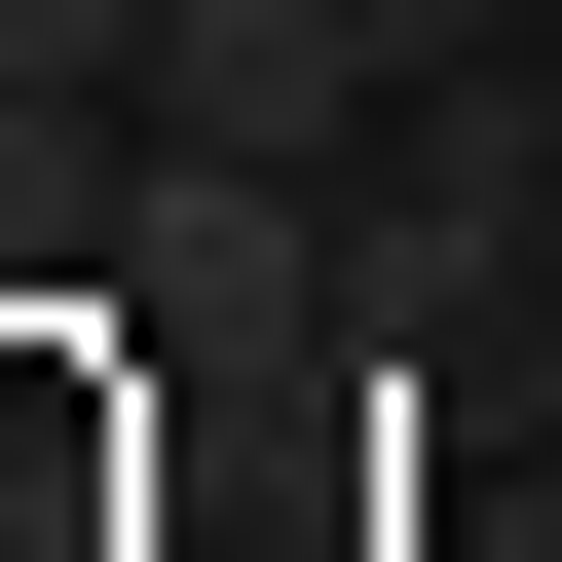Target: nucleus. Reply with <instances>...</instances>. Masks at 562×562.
Instances as JSON below:
<instances>
[{
	"label": "nucleus",
	"mask_w": 562,
	"mask_h": 562,
	"mask_svg": "<svg viewBox=\"0 0 562 562\" xmlns=\"http://www.w3.org/2000/svg\"><path fill=\"white\" fill-rule=\"evenodd\" d=\"M76 301H113L150 375H262V338H338V188H301V150H150V113H76Z\"/></svg>",
	"instance_id": "nucleus-1"
},
{
	"label": "nucleus",
	"mask_w": 562,
	"mask_h": 562,
	"mask_svg": "<svg viewBox=\"0 0 562 562\" xmlns=\"http://www.w3.org/2000/svg\"><path fill=\"white\" fill-rule=\"evenodd\" d=\"M525 225H562V113H525V38H487V76H413L375 188H338V375H450V338L525 301Z\"/></svg>",
	"instance_id": "nucleus-2"
},
{
	"label": "nucleus",
	"mask_w": 562,
	"mask_h": 562,
	"mask_svg": "<svg viewBox=\"0 0 562 562\" xmlns=\"http://www.w3.org/2000/svg\"><path fill=\"white\" fill-rule=\"evenodd\" d=\"M0 76L38 113H150V0H0Z\"/></svg>",
	"instance_id": "nucleus-4"
},
{
	"label": "nucleus",
	"mask_w": 562,
	"mask_h": 562,
	"mask_svg": "<svg viewBox=\"0 0 562 562\" xmlns=\"http://www.w3.org/2000/svg\"><path fill=\"white\" fill-rule=\"evenodd\" d=\"M150 525V338L76 301V338H0V562H113Z\"/></svg>",
	"instance_id": "nucleus-3"
},
{
	"label": "nucleus",
	"mask_w": 562,
	"mask_h": 562,
	"mask_svg": "<svg viewBox=\"0 0 562 562\" xmlns=\"http://www.w3.org/2000/svg\"><path fill=\"white\" fill-rule=\"evenodd\" d=\"M525 38H562V0H525Z\"/></svg>",
	"instance_id": "nucleus-5"
}]
</instances>
